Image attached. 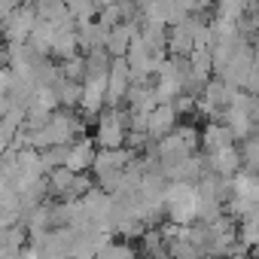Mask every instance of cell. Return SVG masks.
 I'll return each mask as SVG.
<instances>
[{
  "instance_id": "obj_6",
  "label": "cell",
  "mask_w": 259,
  "mask_h": 259,
  "mask_svg": "<svg viewBox=\"0 0 259 259\" xmlns=\"http://www.w3.org/2000/svg\"><path fill=\"white\" fill-rule=\"evenodd\" d=\"M177 122H180V113H177V107L174 104H162L153 116H150V138L159 144V141H165L168 135H174L177 132Z\"/></svg>"
},
{
  "instance_id": "obj_8",
  "label": "cell",
  "mask_w": 259,
  "mask_h": 259,
  "mask_svg": "<svg viewBox=\"0 0 259 259\" xmlns=\"http://www.w3.org/2000/svg\"><path fill=\"white\" fill-rule=\"evenodd\" d=\"M138 159V153H132V150H98V159H95V174L101 177V174H110V171H125L128 165H132Z\"/></svg>"
},
{
  "instance_id": "obj_9",
  "label": "cell",
  "mask_w": 259,
  "mask_h": 259,
  "mask_svg": "<svg viewBox=\"0 0 259 259\" xmlns=\"http://www.w3.org/2000/svg\"><path fill=\"white\" fill-rule=\"evenodd\" d=\"M192 52H195V37H192L189 25L180 22V25L168 28V55L171 58H192Z\"/></svg>"
},
{
  "instance_id": "obj_14",
  "label": "cell",
  "mask_w": 259,
  "mask_h": 259,
  "mask_svg": "<svg viewBox=\"0 0 259 259\" xmlns=\"http://www.w3.org/2000/svg\"><path fill=\"white\" fill-rule=\"evenodd\" d=\"M104 7H107V4H92V0H70V4H67V13L73 16L76 25H85V22H98V16H101Z\"/></svg>"
},
{
  "instance_id": "obj_18",
  "label": "cell",
  "mask_w": 259,
  "mask_h": 259,
  "mask_svg": "<svg viewBox=\"0 0 259 259\" xmlns=\"http://www.w3.org/2000/svg\"><path fill=\"white\" fill-rule=\"evenodd\" d=\"M85 73H89L85 55H76L73 61H61V76H64V79H70V82H85Z\"/></svg>"
},
{
  "instance_id": "obj_4",
  "label": "cell",
  "mask_w": 259,
  "mask_h": 259,
  "mask_svg": "<svg viewBox=\"0 0 259 259\" xmlns=\"http://www.w3.org/2000/svg\"><path fill=\"white\" fill-rule=\"evenodd\" d=\"M201 147H204V156H217V153L235 150V135L223 122H207L204 132H201Z\"/></svg>"
},
{
  "instance_id": "obj_19",
  "label": "cell",
  "mask_w": 259,
  "mask_h": 259,
  "mask_svg": "<svg viewBox=\"0 0 259 259\" xmlns=\"http://www.w3.org/2000/svg\"><path fill=\"white\" fill-rule=\"evenodd\" d=\"M98 25H101V28H107V31H113V28L125 25L122 7H119V4H107V7L101 10V16H98Z\"/></svg>"
},
{
  "instance_id": "obj_11",
  "label": "cell",
  "mask_w": 259,
  "mask_h": 259,
  "mask_svg": "<svg viewBox=\"0 0 259 259\" xmlns=\"http://www.w3.org/2000/svg\"><path fill=\"white\" fill-rule=\"evenodd\" d=\"M223 125H229V132H232L235 141H241V144L256 135V122H253L247 113H241V110H223Z\"/></svg>"
},
{
  "instance_id": "obj_16",
  "label": "cell",
  "mask_w": 259,
  "mask_h": 259,
  "mask_svg": "<svg viewBox=\"0 0 259 259\" xmlns=\"http://www.w3.org/2000/svg\"><path fill=\"white\" fill-rule=\"evenodd\" d=\"M58 92V101H61V110H73L82 104V82H70V79H61L55 85Z\"/></svg>"
},
{
  "instance_id": "obj_3",
  "label": "cell",
  "mask_w": 259,
  "mask_h": 259,
  "mask_svg": "<svg viewBox=\"0 0 259 259\" xmlns=\"http://www.w3.org/2000/svg\"><path fill=\"white\" fill-rule=\"evenodd\" d=\"M107 89H110V76L107 79H85L82 82V116L85 119H95L107 110Z\"/></svg>"
},
{
  "instance_id": "obj_5",
  "label": "cell",
  "mask_w": 259,
  "mask_h": 259,
  "mask_svg": "<svg viewBox=\"0 0 259 259\" xmlns=\"http://www.w3.org/2000/svg\"><path fill=\"white\" fill-rule=\"evenodd\" d=\"M95 147H98V144H95L92 138H79V141H73L64 168H70L73 174H89V171L95 168V159H98V150H95Z\"/></svg>"
},
{
  "instance_id": "obj_10",
  "label": "cell",
  "mask_w": 259,
  "mask_h": 259,
  "mask_svg": "<svg viewBox=\"0 0 259 259\" xmlns=\"http://www.w3.org/2000/svg\"><path fill=\"white\" fill-rule=\"evenodd\" d=\"M55 43H58V28L52 25V22H37V28H34V34H31V40H28V46L40 55V58H46L49 52H55Z\"/></svg>"
},
{
  "instance_id": "obj_7",
  "label": "cell",
  "mask_w": 259,
  "mask_h": 259,
  "mask_svg": "<svg viewBox=\"0 0 259 259\" xmlns=\"http://www.w3.org/2000/svg\"><path fill=\"white\" fill-rule=\"evenodd\" d=\"M207 159V171L217 174V177H238L244 171V156L241 150H226V153H217V156H204Z\"/></svg>"
},
{
  "instance_id": "obj_13",
  "label": "cell",
  "mask_w": 259,
  "mask_h": 259,
  "mask_svg": "<svg viewBox=\"0 0 259 259\" xmlns=\"http://www.w3.org/2000/svg\"><path fill=\"white\" fill-rule=\"evenodd\" d=\"M132 40H135V31H132V25H128V22L119 25V28H113L110 37H107V52H110V58H128Z\"/></svg>"
},
{
  "instance_id": "obj_2",
  "label": "cell",
  "mask_w": 259,
  "mask_h": 259,
  "mask_svg": "<svg viewBox=\"0 0 259 259\" xmlns=\"http://www.w3.org/2000/svg\"><path fill=\"white\" fill-rule=\"evenodd\" d=\"M37 22H40V16H37L34 4L19 7V13H16V16H10V19L0 22V25H4V40H7V43H13V46L28 43V40H31V34H34V28H37Z\"/></svg>"
},
{
  "instance_id": "obj_15",
  "label": "cell",
  "mask_w": 259,
  "mask_h": 259,
  "mask_svg": "<svg viewBox=\"0 0 259 259\" xmlns=\"http://www.w3.org/2000/svg\"><path fill=\"white\" fill-rule=\"evenodd\" d=\"M79 34L76 31H58V43H55V55L61 61H73L79 55Z\"/></svg>"
},
{
  "instance_id": "obj_17",
  "label": "cell",
  "mask_w": 259,
  "mask_h": 259,
  "mask_svg": "<svg viewBox=\"0 0 259 259\" xmlns=\"http://www.w3.org/2000/svg\"><path fill=\"white\" fill-rule=\"evenodd\" d=\"M49 189H52V195H61V201L67 198V192L73 189V180H76V174L70 171V168H58V171H52L49 177Z\"/></svg>"
},
{
  "instance_id": "obj_20",
  "label": "cell",
  "mask_w": 259,
  "mask_h": 259,
  "mask_svg": "<svg viewBox=\"0 0 259 259\" xmlns=\"http://www.w3.org/2000/svg\"><path fill=\"white\" fill-rule=\"evenodd\" d=\"M189 64H192V70L210 76V73H213V55H210V49H195L192 58H189Z\"/></svg>"
},
{
  "instance_id": "obj_1",
  "label": "cell",
  "mask_w": 259,
  "mask_h": 259,
  "mask_svg": "<svg viewBox=\"0 0 259 259\" xmlns=\"http://www.w3.org/2000/svg\"><path fill=\"white\" fill-rule=\"evenodd\" d=\"M128 141V110H104L98 116L95 144L101 150H122Z\"/></svg>"
},
{
  "instance_id": "obj_12",
  "label": "cell",
  "mask_w": 259,
  "mask_h": 259,
  "mask_svg": "<svg viewBox=\"0 0 259 259\" xmlns=\"http://www.w3.org/2000/svg\"><path fill=\"white\" fill-rule=\"evenodd\" d=\"M76 34H79V46L85 49V55H89V52H95V49H107V37H110V31H107V28H101L98 22L76 25Z\"/></svg>"
}]
</instances>
